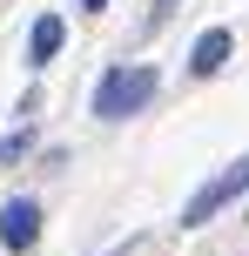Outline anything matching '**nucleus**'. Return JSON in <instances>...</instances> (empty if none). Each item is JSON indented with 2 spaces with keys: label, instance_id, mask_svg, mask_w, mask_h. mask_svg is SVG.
Returning a JSON list of instances; mask_svg holds the SVG:
<instances>
[{
  "label": "nucleus",
  "instance_id": "nucleus-6",
  "mask_svg": "<svg viewBox=\"0 0 249 256\" xmlns=\"http://www.w3.org/2000/svg\"><path fill=\"white\" fill-rule=\"evenodd\" d=\"M81 7H108V0H81Z\"/></svg>",
  "mask_w": 249,
  "mask_h": 256
},
{
  "label": "nucleus",
  "instance_id": "nucleus-2",
  "mask_svg": "<svg viewBox=\"0 0 249 256\" xmlns=\"http://www.w3.org/2000/svg\"><path fill=\"white\" fill-rule=\"evenodd\" d=\"M243 189H249V155H236V162H229L216 182H202V189L189 196V209H182V230H202V222H209L216 209H229Z\"/></svg>",
  "mask_w": 249,
  "mask_h": 256
},
{
  "label": "nucleus",
  "instance_id": "nucleus-1",
  "mask_svg": "<svg viewBox=\"0 0 249 256\" xmlns=\"http://www.w3.org/2000/svg\"><path fill=\"white\" fill-rule=\"evenodd\" d=\"M148 94H155V68H115V74L94 88V115H101V122H121V115H135Z\"/></svg>",
  "mask_w": 249,
  "mask_h": 256
},
{
  "label": "nucleus",
  "instance_id": "nucleus-4",
  "mask_svg": "<svg viewBox=\"0 0 249 256\" xmlns=\"http://www.w3.org/2000/svg\"><path fill=\"white\" fill-rule=\"evenodd\" d=\"M229 48H236V34H229V27H209V34H202L196 48H189V74H202V81H209L216 68L229 61Z\"/></svg>",
  "mask_w": 249,
  "mask_h": 256
},
{
  "label": "nucleus",
  "instance_id": "nucleus-3",
  "mask_svg": "<svg viewBox=\"0 0 249 256\" xmlns=\"http://www.w3.org/2000/svg\"><path fill=\"white\" fill-rule=\"evenodd\" d=\"M34 236H40V209L27 202V196H13V202L0 209V243L7 250H34Z\"/></svg>",
  "mask_w": 249,
  "mask_h": 256
},
{
  "label": "nucleus",
  "instance_id": "nucleus-5",
  "mask_svg": "<svg viewBox=\"0 0 249 256\" xmlns=\"http://www.w3.org/2000/svg\"><path fill=\"white\" fill-rule=\"evenodd\" d=\"M61 40H67L61 14H40V20H34V40H27V54H34V68H47L54 54H61Z\"/></svg>",
  "mask_w": 249,
  "mask_h": 256
}]
</instances>
